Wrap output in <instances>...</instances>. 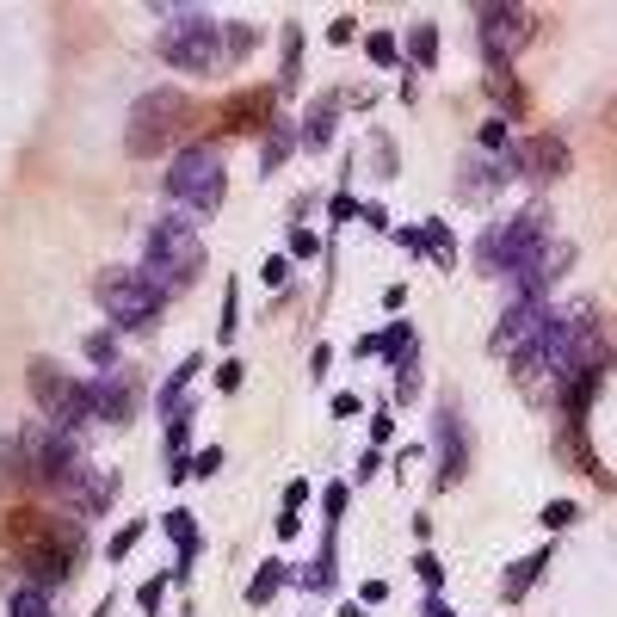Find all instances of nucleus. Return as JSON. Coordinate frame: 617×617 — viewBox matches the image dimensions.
I'll use <instances>...</instances> for the list:
<instances>
[{"label": "nucleus", "instance_id": "52", "mask_svg": "<svg viewBox=\"0 0 617 617\" xmlns=\"http://www.w3.org/2000/svg\"><path fill=\"white\" fill-rule=\"evenodd\" d=\"M328 38H334V44H352V38H358V19H352V13H346V19H334V25H328Z\"/></svg>", "mask_w": 617, "mask_h": 617}, {"label": "nucleus", "instance_id": "5", "mask_svg": "<svg viewBox=\"0 0 617 617\" xmlns=\"http://www.w3.org/2000/svg\"><path fill=\"white\" fill-rule=\"evenodd\" d=\"M543 247H550V204H531V210L506 216V223H488L476 235V266L488 278H519Z\"/></svg>", "mask_w": 617, "mask_h": 617}, {"label": "nucleus", "instance_id": "46", "mask_svg": "<svg viewBox=\"0 0 617 617\" xmlns=\"http://www.w3.org/2000/svg\"><path fill=\"white\" fill-rule=\"evenodd\" d=\"M235 297H241V284L229 278V290H223V346L235 340Z\"/></svg>", "mask_w": 617, "mask_h": 617}, {"label": "nucleus", "instance_id": "32", "mask_svg": "<svg viewBox=\"0 0 617 617\" xmlns=\"http://www.w3.org/2000/svg\"><path fill=\"white\" fill-rule=\"evenodd\" d=\"M290 142H303L297 130H290V124H272V130H266V149H260V167H266V173H278V167H284Z\"/></svg>", "mask_w": 617, "mask_h": 617}, {"label": "nucleus", "instance_id": "50", "mask_svg": "<svg viewBox=\"0 0 617 617\" xmlns=\"http://www.w3.org/2000/svg\"><path fill=\"white\" fill-rule=\"evenodd\" d=\"M389 432H395V420H389V414H371V451L389 445Z\"/></svg>", "mask_w": 617, "mask_h": 617}, {"label": "nucleus", "instance_id": "39", "mask_svg": "<svg viewBox=\"0 0 617 617\" xmlns=\"http://www.w3.org/2000/svg\"><path fill=\"white\" fill-rule=\"evenodd\" d=\"M346 500H352V482H328V488H321V506H328V525H340Z\"/></svg>", "mask_w": 617, "mask_h": 617}, {"label": "nucleus", "instance_id": "22", "mask_svg": "<svg viewBox=\"0 0 617 617\" xmlns=\"http://www.w3.org/2000/svg\"><path fill=\"white\" fill-rule=\"evenodd\" d=\"M272 99H278V87L235 93V99H229V124H235V130H260V124L272 118Z\"/></svg>", "mask_w": 617, "mask_h": 617}, {"label": "nucleus", "instance_id": "55", "mask_svg": "<svg viewBox=\"0 0 617 617\" xmlns=\"http://www.w3.org/2000/svg\"><path fill=\"white\" fill-rule=\"evenodd\" d=\"M328 408H334V420H346V414H358V408H365V402H358V395L346 389V395H334V402H328Z\"/></svg>", "mask_w": 617, "mask_h": 617}, {"label": "nucleus", "instance_id": "48", "mask_svg": "<svg viewBox=\"0 0 617 617\" xmlns=\"http://www.w3.org/2000/svg\"><path fill=\"white\" fill-rule=\"evenodd\" d=\"M389 599V580H365V587H358V605H365V611H377Z\"/></svg>", "mask_w": 617, "mask_h": 617}, {"label": "nucleus", "instance_id": "36", "mask_svg": "<svg viewBox=\"0 0 617 617\" xmlns=\"http://www.w3.org/2000/svg\"><path fill=\"white\" fill-rule=\"evenodd\" d=\"M297 68H303V25L290 19V25H284V87L297 81Z\"/></svg>", "mask_w": 617, "mask_h": 617}, {"label": "nucleus", "instance_id": "54", "mask_svg": "<svg viewBox=\"0 0 617 617\" xmlns=\"http://www.w3.org/2000/svg\"><path fill=\"white\" fill-rule=\"evenodd\" d=\"M395 241H402L408 253H426V235H420V223H408V229H395Z\"/></svg>", "mask_w": 617, "mask_h": 617}, {"label": "nucleus", "instance_id": "47", "mask_svg": "<svg viewBox=\"0 0 617 617\" xmlns=\"http://www.w3.org/2000/svg\"><path fill=\"white\" fill-rule=\"evenodd\" d=\"M216 469H223V451H216V445L192 457V476H198V482H204V476H216Z\"/></svg>", "mask_w": 617, "mask_h": 617}, {"label": "nucleus", "instance_id": "14", "mask_svg": "<svg viewBox=\"0 0 617 617\" xmlns=\"http://www.w3.org/2000/svg\"><path fill=\"white\" fill-rule=\"evenodd\" d=\"M432 439H439V494H445L451 482H463V469H469V426H463V414L451 402L439 408V420H432Z\"/></svg>", "mask_w": 617, "mask_h": 617}, {"label": "nucleus", "instance_id": "42", "mask_svg": "<svg viewBox=\"0 0 617 617\" xmlns=\"http://www.w3.org/2000/svg\"><path fill=\"white\" fill-rule=\"evenodd\" d=\"M315 253H321V241L309 229H290V260H315Z\"/></svg>", "mask_w": 617, "mask_h": 617}, {"label": "nucleus", "instance_id": "29", "mask_svg": "<svg viewBox=\"0 0 617 617\" xmlns=\"http://www.w3.org/2000/svg\"><path fill=\"white\" fill-rule=\"evenodd\" d=\"M284 580H290L284 562H260V568H253V587H247V605H272Z\"/></svg>", "mask_w": 617, "mask_h": 617}, {"label": "nucleus", "instance_id": "35", "mask_svg": "<svg viewBox=\"0 0 617 617\" xmlns=\"http://www.w3.org/2000/svg\"><path fill=\"white\" fill-rule=\"evenodd\" d=\"M167 580H173V574H149V580L136 587V611H142V617H155V611H161V599H167Z\"/></svg>", "mask_w": 617, "mask_h": 617}, {"label": "nucleus", "instance_id": "44", "mask_svg": "<svg viewBox=\"0 0 617 617\" xmlns=\"http://www.w3.org/2000/svg\"><path fill=\"white\" fill-rule=\"evenodd\" d=\"M543 525H550V531L574 525V500H550V506H543Z\"/></svg>", "mask_w": 617, "mask_h": 617}, {"label": "nucleus", "instance_id": "18", "mask_svg": "<svg viewBox=\"0 0 617 617\" xmlns=\"http://www.w3.org/2000/svg\"><path fill=\"white\" fill-rule=\"evenodd\" d=\"M62 494L75 500V513H81V519H93V513H105V506L118 500V469H93V463H87V469H81V476L68 482Z\"/></svg>", "mask_w": 617, "mask_h": 617}, {"label": "nucleus", "instance_id": "59", "mask_svg": "<svg viewBox=\"0 0 617 617\" xmlns=\"http://www.w3.org/2000/svg\"><path fill=\"white\" fill-rule=\"evenodd\" d=\"M93 617H112V605H99V611H93Z\"/></svg>", "mask_w": 617, "mask_h": 617}, {"label": "nucleus", "instance_id": "37", "mask_svg": "<svg viewBox=\"0 0 617 617\" xmlns=\"http://www.w3.org/2000/svg\"><path fill=\"white\" fill-rule=\"evenodd\" d=\"M365 56H371L377 68H395V62H402V44H395L389 31H371V38H365Z\"/></svg>", "mask_w": 617, "mask_h": 617}, {"label": "nucleus", "instance_id": "21", "mask_svg": "<svg viewBox=\"0 0 617 617\" xmlns=\"http://www.w3.org/2000/svg\"><path fill=\"white\" fill-rule=\"evenodd\" d=\"M161 531L173 537V550H179V568H173V574H192V562H198V550H204V531H198V519L186 513V506H173V513L161 519Z\"/></svg>", "mask_w": 617, "mask_h": 617}, {"label": "nucleus", "instance_id": "28", "mask_svg": "<svg viewBox=\"0 0 617 617\" xmlns=\"http://www.w3.org/2000/svg\"><path fill=\"white\" fill-rule=\"evenodd\" d=\"M408 62H414V68L439 62V25H432V19H414V25H408Z\"/></svg>", "mask_w": 617, "mask_h": 617}, {"label": "nucleus", "instance_id": "15", "mask_svg": "<svg viewBox=\"0 0 617 617\" xmlns=\"http://www.w3.org/2000/svg\"><path fill=\"white\" fill-rule=\"evenodd\" d=\"M87 420H105V426L136 420V389H130V377H118V371L93 377V383H87Z\"/></svg>", "mask_w": 617, "mask_h": 617}, {"label": "nucleus", "instance_id": "2", "mask_svg": "<svg viewBox=\"0 0 617 617\" xmlns=\"http://www.w3.org/2000/svg\"><path fill=\"white\" fill-rule=\"evenodd\" d=\"M13 556L25 562L31 587H62L87 556V531L75 519H50V513H19L13 519Z\"/></svg>", "mask_w": 617, "mask_h": 617}, {"label": "nucleus", "instance_id": "23", "mask_svg": "<svg viewBox=\"0 0 617 617\" xmlns=\"http://www.w3.org/2000/svg\"><path fill=\"white\" fill-rule=\"evenodd\" d=\"M543 568H550V543H537L531 556H519L513 568H506V580H500V587H506V599H525V593L537 587V580H543Z\"/></svg>", "mask_w": 617, "mask_h": 617}, {"label": "nucleus", "instance_id": "27", "mask_svg": "<svg viewBox=\"0 0 617 617\" xmlns=\"http://www.w3.org/2000/svg\"><path fill=\"white\" fill-rule=\"evenodd\" d=\"M568 395H562V408H568V420H580V414H587V402H593V395H599V365H587V371H574L568 383H562Z\"/></svg>", "mask_w": 617, "mask_h": 617}, {"label": "nucleus", "instance_id": "6", "mask_svg": "<svg viewBox=\"0 0 617 617\" xmlns=\"http://www.w3.org/2000/svg\"><path fill=\"white\" fill-rule=\"evenodd\" d=\"M93 297H99L105 321H112V334H142V328H155V321H161L167 290L155 278H142V266H105L93 278Z\"/></svg>", "mask_w": 617, "mask_h": 617}, {"label": "nucleus", "instance_id": "10", "mask_svg": "<svg viewBox=\"0 0 617 617\" xmlns=\"http://www.w3.org/2000/svg\"><path fill=\"white\" fill-rule=\"evenodd\" d=\"M25 383H31V395H38V408L50 414V426H62V432L87 426V383H75L56 358H31Z\"/></svg>", "mask_w": 617, "mask_h": 617}, {"label": "nucleus", "instance_id": "3", "mask_svg": "<svg viewBox=\"0 0 617 617\" xmlns=\"http://www.w3.org/2000/svg\"><path fill=\"white\" fill-rule=\"evenodd\" d=\"M204 272V241L186 210H161L149 235H142V278H155L161 290H186Z\"/></svg>", "mask_w": 617, "mask_h": 617}, {"label": "nucleus", "instance_id": "24", "mask_svg": "<svg viewBox=\"0 0 617 617\" xmlns=\"http://www.w3.org/2000/svg\"><path fill=\"white\" fill-rule=\"evenodd\" d=\"M25 488H31L25 439H0V494H25Z\"/></svg>", "mask_w": 617, "mask_h": 617}, {"label": "nucleus", "instance_id": "12", "mask_svg": "<svg viewBox=\"0 0 617 617\" xmlns=\"http://www.w3.org/2000/svg\"><path fill=\"white\" fill-rule=\"evenodd\" d=\"M543 328H550V297H543V303H513V309H506L500 315V328L488 334V352H500V358H519Z\"/></svg>", "mask_w": 617, "mask_h": 617}, {"label": "nucleus", "instance_id": "43", "mask_svg": "<svg viewBox=\"0 0 617 617\" xmlns=\"http://www.w3.org/2000/svg\"><path fill=\"white\" fill-rule=\"evenodd\" d=\"M284 278H290V253H272V260L260 266V284H272V290H278Z\"/></svg>", "mask_w": 617, "mask_h": 617}, {"label": "nucleus", "instance_id": "11", "mask_svg": "<svg viewBox=\"0 0 617 617\" xmlns=\"http://www.w3.org/2000/svg\"><path fill=\"white\" fill-rule=\"evenodd\" d=\"M476 31H482V56H488V68H494V62H506V56H513V50L531 38V13L500 7V0H494V7L476 13Z\"/></svg>", "mask_w": 617, "mask_h": 617}, {"label": "nucleus", "instance_id": "1", "mask_svg": "<svg viewBox=\"0 0 617 617\" xmlns=\"http://www.w3.org/2000/svg\"><path fill=\"white\" fill-rule=\"evenodd\" d=\"M587 365H599V321L587 303H568V309H550V328L513 358V377L537 389V383H568Z\"/></svg>", "mask_w": 617, "mask_h": 617}, {"label": "nucleus", "instance_id": "7", "mask_svg": "<svg viewBox=\"0 0 617 617\" xmlns=\"http://www.w3.org/2000/svg\"><path fill=\"white\" fill-rule=\"evenodd\" d=\"M155 56L167 68H179V75H216V68H223V19L198 13V7L173 13L161 25V38H155Z\"/></svg>", "mask_w": 617, "mask_h": 617}, {"label": "nucleus", "instance_id": "8", "mask_svg": "<svg viewBox=\"0 0 617 617\" xmlns=\"http://www.w3.org/2000/svg\"><path fill=\"white\" fill-rule=\"evenodd\" d=\"M186 124H192V99L179 93V87H149V93H142V99L130 105L124 149H130L136 161H149V155L173 149V142L186 136Z\"/></svg>", "mask_w": 617, "mask_h": 617}, {"label": "nucleus", "instance_id": "25", "mask_svg": "<svg viewBox=\"0 0 617 617\" xmlns=\"http://www.w3.org/2000/svg\"><path fill=\"white\" fill-rule=\"evenodd\" d=\"M167 476H173V482L192 476V414L167 426Z\"/></svg>", "mask_w": 617, "mask_h": 617}, {"label": "nucleus", "instance_id": "38", "mask_svg": "<svg viewBox=\"0 0 617 617\" xmlns=\"http://www.w3.org/2000/svg\"><path fill=\"white\" fill-rule=\"evenodd\" d=\"M142 531H149V525H142V519H130V525H124L112 543H105V562H124V556L136 550V543H142Z\"/></svg>", "mask_w": 617, "mask_h": 617}, {"label": "nucleus", "instance_id": "17", "mask_svg": "<svg viewBox=\"0 0 617 617\" xmlns=\"http://www.w3.org/2000/svg\"><path fill=\"white\" fill-rule=\"evenodd\" d=\"M352 352H358V358H383V365H395V371H414V365H420L414 328H408V321H395V328H383V334H365Z\"/></svg>", "mask_w": 617, "mask_h": 617}, {"label": "nucleus", "instance_id": "41", "mask_svg": "<svg viewBox=\"0 0 617 617\" xmlns=\"http://www.w3.org/2000/svg\"><path fill=\"white\" fill-rule=\"evenodd\" d=\"M247 383V371H241V358H223V365H216V389H223V395H235Z\"/></svg>", "mask_w": 617, "mask_h": 617}, {"label": "nucleus", "instance_id": "56", "mask_svg": "<svg viewBox=\"0 0 617 617\" xmlns=\"http://www.w3.org/2000/svg\"><path fill=\"white\" fill-rule=\"evenodd\" d=\"M402 303H408V284H389V290H383V309L395 315V309H402Z\"/></svg>", "mask_w": 617, "mask_h": 617}, {"label": "nucleus", "instance_id": "33", "mask_svg": "<svg viewBox=\"0 0 617 617\" xmlns=\"http://www.w3.org/2000/svg\"><path fill=\"white\" fill-rule=\"evenodd\" d=\"M7 617H50V587H31L25 580V587L7 599Z\"/></svg>", "mask_w": 617, "mask_h": 617}, {"label": "nucleus", "instance_id": "13", "mask_svg": "<svg viewBox=\"0 0 617 617\" xmlns=\"http://www.w3.org/2000/svg\"><path fill=\"white\" fill-rule=\"evenodd\" d=\"M513 173H519V155H513V149H506V155H482V149H476V155L463 161V173H457V198H463V204H482V198L500 192Z\"/></svg>", "mask_w": 617, "mask_h": 617}, {"label": "nucleus", "instance_id": "57", "mask_svg": "<svg viewBox=\"0 0 617 617\" xmlns=\"http://www.w3.org/2000/svg\"><path fill=\"white\" fill-rule=\"evenodd\" d=\"M426 617H457V611H451L445 599H426Z\"/></svg>", "mask_w": 617, "mask_h": 617}, {"label": "nucleus", "instance_id": "16", "mask_svg": "<svg viewBox=\"0 0 617 617\" xmlns=\"http://www.w3.org/2000/svg\"><path fill=\"white\" fill-rule=\"evenodd\" d=\"M519 173L531 179V186H556V179L568 173V149H562V136H531V142H519Z\"/></svg>", "mask_w": 617, "mask_h": 617}, {"label": "nucleus", "instance_id": "45", "mask_svg": "<svg viewBox=\"0 0 617 617\" xmlns=\"http://www.w3.org/2000/svg\"><path fill=\"white\" fill-rule=\"evenodd\" d=\"M328 210H334V223H352V216H365V204H358L352 192H340V198H328Z\"/></svg>", "mask_w": 617, "mask_h": 617}, {"label": "nucleus", "instance_id": "51", "mask_svg": "<svg viewBox=\"0 0 617 617\" xmlns=\"http://www.w3.org/2000/svg\"><path fill=\"white\" fill-rule=\"evenodd\" d=\"M414 389H420V365H414V371H402V377H395V402H414Z\"/></svg>", "mask_w": 617, "mask_h": 617}, {"label": "nucleus", "instance_id": "34", "mask_svg": "<svg viewBox=\"0 0 617 617\" xmlns=\"http://www.w3.org/2000/svg\"><path fill=\"white\" fill-rule=\"evenodd\" d=\"M315 593H334V525H328V537H321V556H315V568L303 574Z\"/></svg>", "mask_w": 617, "mask_h": 617}, {"label": "nucleus", "instance_id": "20", "mask_svg": "<svg viewBox=\"0 0 617 617\" xmlns=\"http://www.w3.org/2000/svg\"><path fill=\"white\" fill-rule=\"evenodd\" d=\"M340 105H346V93H321L315 105H309V112H303V149H334V124H340Z\"/></svg>", "mask_w": 617, "mask_h": 617}, {"label": "nucleus", "instance_id": "49", "mask_svg": "<svg viewBox=\"0 0 617 617\" xmlns=\"http://www.w3.org/2000/svg\"><path fill=\"white\" fill-rule=\"evenodd\" d=\"M303 500H309V482H284V513H303Z\"/></svg>", "mask_w": 617, "mask_h": 617}, {"label": "nucleus", "instance_id": "19", "mask_svg": "<svg viewBox=\"0 0 617 617\" xmlns=\"http://www.w3.org/2000/svg\"><path fill=\"white\" fill-rule=\"evenodd\" d=\"M198 371H204V358H186L167 383H161V395H155V414L173 426V420H186V408H192V389H198Z\"/></svg>", "mask_w": 617, "mask_h": 617}, {"label": "nucleus", "instance_id": "9", "mask_svg": "<svg viewBox=\"0 0 617 617\" xmlns=\"http://www.w3.org/2000/svg\"><path fill=\"white\" fill-rule=\"evenodd\" d=\"M25 463H31V488L62 494V488L87 469V457H81V432H62V426L25 432Z\"/></svg>", "mask_w": 617, "mask_h": 617}, {"label": "nucleus", "instance_id": "40", "mask_svg": "<svg viewBox=\"0 0 617 617\" xmlns=\"http://www.w3.org/2000/svg\"><path fill=\"white\" fill-rule=\"evenodd\" d=\"M414 574L426 580V587H445V562L432 556V550H420V556H414Z\"/></svg>", "mask_w": 617, "mask_h": 617}, {"label": "nucleus", "instance_id": "30", "mask_svg": "<svg viewBox=\"0 0 617 617\" xmlns=\"http://www.w3.org/2000/svg\"><path fill=\"white\" fill-rule=\"evenodd\" d=\"M420 235H426V260H432V266H451V260H457V235L439 223V216H426Z\"/></svg>", "mask_w": 617, "mask_h": 617}, {"label": "nucleus", "instance_id": "26", "mask_svg": "<svg viewBox=\"0 0 617 617\" xmlns=\"http://www.w3.org/2000/svg\"><path fill=\"white\" fill-rule=\"evenodd\" d=\"M253 44H260V25H253V19H223V68L247 62Z\"/></svg>", "mask_w": 617, "mask_h": 617}, {"label": "nucleus", "instance_id": "58", "mask_svg": "<svg viewBox=\"0 0 617 617\" xmlns=\"http://www.w3.org/2000/svg\"><path fill=\"white\" fill-rule=\"evenodd\" d=\"M340 617H371V611L365 605H340Z\"/></svg>", "mask_w": 617, "mask_h": 617}, {"label": "nucleus", "instance_id": "4", "mask_svg": "<svg viewBox=\"0 0 617 617\" xmlns=\"http://www.w3.org/2000/svg\"><path fill=\"white\" fill-rule=\"evenodd\" d=\"M167 198L173 210H186V216H216L229 198V155H223V142H192V149H179L173 167H167Z\"/></svg>", "mask_w": 617, "mask_h": 617}, {"label": "nucleus", "instance_id": "31", "mask_svg": "<svg viewBox=\"0 0 617 617\" xmlns=\"http://www.w3.org/2000/svg\"><path fill=\"white\" fill-rule=\"evenodd\" d=\"M81 352L99 365V377H105V371H118V334H112V328H93V334L81 340Z\"/></svg>", "mask_w": 617, "mask_h": 617}, {"label": "nucleus", "instance_id": "53", "mask_svg": "<svg viewBox=\"0 0 617 617\" xmlns=\"http://www.w3.org/2000/svg\"><path fill=\"white\" fill-rule=\"evenodd\" d=\"M328 365H334V346H315L309 352V377H328Z\"/></svg>", "mask_w": 617, "mask_h": 617}]
</instances>
